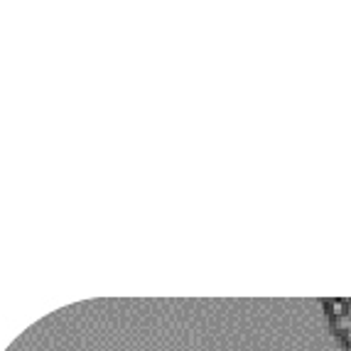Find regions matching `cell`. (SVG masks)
I'll return each mask as SVG.
<instances>
[{
	"label": "cell",
	"mask_w": 351,
	"mask_h": 351,
	"mask_svg": "<svg viewBox=\"0 0 351 351\" xmlns=\"http://www.w3.org/2000/svg\"><path fill=\"white\" fill-rule=\"evenodd\" d=\"M337 329H339V332H344V334H349L351 332V317L349 315H342V317H337Z\"/></svg>",
	"instance_id": "obj_1"
},
{
	"label": "cell",
	"mask_w": 351,
	"mask_h": 351,
	"mask_svg": "<svg viewBox=\"0 0 351 351\" xmlns=\"http://www.w3.org/2000/svg\"><path fill=\"white\" fill-rule=\"evenodd\" d=\"M332 312L337 315V317H342V315H347V307H344V302H332Z\"/></svg>",
	"instance_id": "obj_2"
},
{
	"label": "cell",
	"mask_w": 351,
	"mask_h": 351,
	"mask_svg": "<svg viewBox=\"0 0 351 351\" xmlns=\"http://www.w3.org/2000/svg\"><path fill=\"white\" fill-rule=\"evenodd\" d=\"M347 344H351V332H349V334H347Z\"/></svg>",
	"instance_id": "obj_3"
},
{
	"label": "cell",
	"mask_w": 351,
	"mask_h": 351,
	"mask_svg": "<svg viewBox=\"0 0 351 351\" xmlns=\"http://www.w3.org/2000/svg\"><path fill=\"white\" fill-rule=\"evenodd\" d=\"M349 351H351V349H349Z\"/></svg>",
	"instance_id": "obj_4"
}]
</instances>
